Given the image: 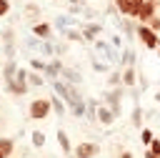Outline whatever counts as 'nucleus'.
<instances>
[{"label": "nucleus", "instance_id": "nucleus-1", "mask_svg": "<svg viewBox=\"0 0 160 158\" xmlns=\"http://www.w3.org/2000/svg\"><path fill=\"white\" fill-rule=\"evenodd\" d=\"M52 90L58 93V98H62V100L72 108V115H75V118H82V115H85L88 105H85V100L80 98V93H78L72 85H68L65 80H52Z\"/></svg>", "mask_w": 160, "mask_h": 158}, {"label": "nucleus", "instance_id": "nucleus-2", "mask_svg": "<svg viewBox=\"0 0 160 158\" xmlns=\"http://www.w3.org/2000/svg\"><path fill=\"white\" fill-rule=\"evenodd\" d=\"M135 35L142 40V45H145V48H150V50H158V45H160V35H158V33H152L148 25H138Z\"/></svg>", "mask_w": 160, "mask_h": 158}, {"label": "nucleus", "instance_id": "nucleus-3", "mask_svg": "<svg viewBox=\"0 0 160 158\" xmlns=\"http://www.w3.org/2000/svg\"><path fill=\"white\" fill-rule=\"evenodd\" d=\"M50 110H52L50 98H35V100L30 103V118H35V120L48 118V113H50Z\"/></svg>", "mask_w": 160, "mask_h": 158}, {"label": "nucleus", "instance_id": "nucleus-4", "mask_svg": "<svg viewBox=\"0 0 160 158\" xmlns=\"http://www.w3.org/2000/svg\"><path fill=\"white\" fill-rule=\"evenodd\" d=\"M28 70H22V68H18V73H15V80L12 83H8V90L10 93H15V95H22V93H28Z\"/></svg>", "mask_w": 160, "mask_h": 158}, {"label": "nucleus", "instance_id": "nucleus-5", "mask_svg": "<svg viewBox=\"0 0 160 158\" xmlns=\"http://www.w3.org/2000/svg\"><path fill=\"white\" fill-rule=\"evenodd\" d=\"M158 5L155 3H148V0H140V13H138V20H140V25H148L158 13Z\"/></svg>", "mask_w": 160, "mask_h": 158}, {"label": "nucleus", "instance_id": "nucleus-6", "mask_svg": "<svg viewBox=\"0 0 160 158\" xmlns=\"http://www.w3.org/2000/svg\"><path fill=\"white\" fill-rule=\"evenodd\" d=\"M115 5L125 18H138L140 13V0H115Z\"/></svg>", "mask_w": 160, "mask_h": 158}, {"label": "nucleus", "instance_id": "nucleus-7", "mask_svg": "<svg viewBox=\"0 0 160 158\" xmlns=\"http://www.w3.org/2000/svg\"><path fill=\"white\" fill-rule=\"evenodd\" d=\"M98 150H100L98 143H88V140H85V143H80V145L75 148V158H95Z\"/></svg>", "mask_w": 160, "mask_h": 158}, {"label": "nucleus", "instance_id": "nucleus-8", "mask_svg": "<svg viewBox=\"0 0 160 158\" xmlns=\"http://www.w3.org/2000/svg\"><path fill=\"white\" fill-rule=\"evenodd\" d=\"M120 98H122V90H112V93H105V100H108V108L112 110V115L118 118L120 115Z\"/></svg>", "mask_w": 160, "mask_h": 158}, {"label": "nucleus", "instance_id": "nucleus-9", "mask_svg": "<svg viewBox=\"0 0 160 158\" xmlns=\"http://www.w3.org/2000/svg\"><path fill=\"white\" fill-rule=\"evenodd\" d=\"M95 48H98L108 60H112V63H118V60L122 58V55H120L118 50H112V45H110V43H105V40H98V43H95Z\"/></svg>", "mask_w": 160, "mask_h": 158}, {"label": "nucleus", "instance_id": "nucleus-10", "mask_svg": "<svg viewBox=\"0 0 160 158\" xmlns=\"http://www.w3.org/2000/svg\"><path fill=\"white\" fill-rule=\"evenodd\" d=\"M0 40L5 43V55H8V60H12V53H15V48H12V40H15L12 28H5V30H2V35H0Z\"/></svg>", "mask_w": 160, "mask_h": 158}, {"label": "nucleus", "instance_id": "nucleus-11", "mask_svg": "<svg viewBox=\"0 0 160 158\" xmlns=\"http://www.w3.org/2000/svg\"><path fill=\"white\" fill-rule=\"evenodd\" d=\"M50 33H52V28H50L48 23H35V25H32V35L40 38V40H48Z\"/></svg>", "mask_w": 160, "mask_h": 158}, {"label": "nucleus", "instance_id": "nucleus-12", "mask_svg": "<svg viewBox=\"0 0 160 158\" xmlns=\"http://www.w3.org/2000/svg\"><path fill=\"white\" fill-rule=\"evenodd\" d=\"M100 30H102L100 23H88V25L82 28V38H85V40H95V38L100 35Z\"/></svg>", "mask_w": 160, "mask_h": 158}, {"label": "nucleus", "instance_id": "nucleus-13", "mask_svg": "<svg viewBox=\"0 0 160 158\" xmlns=\"http://www.w3.org/2000/svg\"><path fill=\"white\" fill-rule=\"evenodd\" d=\"M60 75L65 78V83H68V85H72V83H75V85H78V83H82V75H80L78 70H72V68H62V73H60Z\"/></svg>", "mask_w": 160, "mask_h": 158}, {"label": "nucleus", "instance_id": "nucleus-14", "mask_svg": "<svg viewBox=\"0 0 160 158\" xmlns=\"http://www.w3.org/2000/svg\"><path fill=\"white\" fill-rule=\"evenodd\" d=\"M98 120H100L102 125H110V123L115 120V115H112V110H110L108 105H100V108H98Z\"/></svg>", "mask_w": 160, "mask_h": 158}, {"label": "nucleus", "instance_id": "nucleus-15", "mask_svg": "<svg viewBox=\"0 0 160 158\" xmlns=\"http://www.w3.org/2000/svg\"><path fill=\"white\" fill-rule=\"evenodd\" d=\"M15 73H18L15 60H8V63H5V68H2V78H5V83H12V80H15Z\"/></svg>", "mask_w": 160, "mask_h": 158}, {"label": "nucleus", "instance_id": "nucleus-16", "mask_svg": "<svg viewBox=\"0 0 160 158\" xmlns=\"http://www.w3.org/2000/svg\"><path fill=\"white\" fill-rule=\"evenodd\" d=\"M58 73H62V65H60V60H50V63H48V68H45V75L55 80V78H58Z\"/></svg>", "mask_w": 160, "mask_h": 158}, {"label": "nucleus", "instance_id": "nucleus-17", "mask_svg": "<svg viewBox=\"0 0 160 158\" xmlns=\"http://www.w3.org/2000/svg\"><path fill=\"white\" fill-rule=\"evenodd\" d=\"M58 143H60V148H62V153H72V145H70V138H68V133L65 130H58Z\"/></svg>", "mask_w": 160, "mask_h": 158}, {"label": "nucleus", "instance_id": "nucleus-18", "mask_svg": "<svg viewBox=\"0 0 160 158\" xmlns=\"http://www.w3.org/2000/svg\"><path fill=\"white\" fill-rule=\"evenodd\" d=\"M135 80H138V75H135V68H125V70H122V85L132 88V85H135Z\"/></svg>", "mask_w": 160, "mask_h": 158}, {"label": "nucleus", "instance_id": "nucleus-19", "mask_svg": "<svg viewBox=\"0 0 160 158\" xmlns=\"http://www.w3.org/2000/svg\"><path fill=\"white\" fill-rule=\"evenodd\" d=\"M120 63H122L125 68H132V65H135V53H132L130 48H125V50H122V58H120Z\"/></svg>", "mask_w": 160, "mask_h": 158}, {"label": "nucleus", "instance_id": "nucleus-20", "mask_svg": "<svg viewBox=\"0 0 160 158\" xmlns=\"http://www.w3.org/2000/svg\"><path fill=\"white\" fill-rule=\"evenodd\" d=\"M12 148H15V143H12L10 138H0V150H2V155H5V158H10V155H12Z\"/></svg>", "mask_w": 160, "mask_h": 158}, {"label": "nucleus", "instance_id": "nucleus-21", "mask_svg": "<svg viewBox=\"0 0 160 158\" xmlns=\"http://www.w3.org/2000/svg\"><path fill=\"white\" fill-rule=\"evenodd\" d=\"M50 105H52V110H55L58 115H62V113H65V103H62L58 95H52V98H50Z\"/></svg>", "mask_w": 160, "mask_h": 158}, {"label": "nucleus", "instance_id": "nucleus-22", "mask_svg": "<svg viewBox=\"0 0 160 158\" xmlns=\"http://www.w3.org/2000/svg\"><path fill=\"white\" fill-rule=\"evenodd\" d=\"M30 138H32V145H35V148H42V145H45V133L32 130V135H30Z\"/></svg>", "mask_w": 160, "mask_h": 158}, {"label": "nucleus", "instance_id": "nucleus-23", "mask_svg": "<svg viewBox=\"0 0 160 158\" xmlns=\"http://www.w3.org/2000/svg\"><path fill=\"white\" fill-rule=\"evenodd\" d=\"M28 85H32V88H40V85H42V75H38V73H30V75H28Z\"/></svg>", "mask_w": 160, "mask_h": 158}, {"label": "nucleus", "instance_id": "nucleus-24", "mask_svg": "<svg viewBox=\"0 0 160 158\" xmlns=\"http://www.w3.org/2000/svg\"><path fill=\"white\" fill-rule=\"evenodd\" d=\"M65 35H68V40H75V43H82L85 38H82V33H78V30H62Z\"/></svg>", "mask_w": 160, "mask_h": 158}, {"label": "nucleus", "instance_id": "nucleus-25", "mask_svg": "<svg viewBox=\"0 0 160 158\" xmlns=\"http://www.w3.org/2000/svg\"><path fill=\"white\" fill-rule=\"evenodd\" d=\"M140 140H142L145 145H150V143L155 140V138H152V130H148V128H142V130H140Z\"/></svg>", "mask_w": 160, "mask_h": 158}, {"label": "nucleus", "instance_id": "nucleus-26", "mask_svg": "<svg viewBox=\"0 0 160 158\" xmlns=\"http://www.w3.org/2000/svg\"><path fill=\"white\" fill-rule=\"evenodd\" d=\"M30 68H32V70H45V68H48V63H45V60H40V58H32V60H30Z\"/></svg>", "mask_w": 160, "mask_h": 158}, {"label": "nucleus", "instance_id": "nucleus-27", "mask_svg": "<svg viewBox=\"0 0 160 158\" xmlns=\"http://www.w3.org/2000/svg\"><path fill=\"white\" fill-rule=\"evenodd\" d=\"M108 83H110V85L122 83V73H120V70H112V73H110V78H108Z\"/></svg>", "mask_w": 160, "mask_h": 158}, {"label": "nucleus", "instance_id": "nucleus-28", "mask_svg": "<svg viewBox=\"0 0 160 158\" xmlns=\"http://www.w3.org/2000/svg\"><path fill=\"white\" fill-rule=\"evenodd\" d=\"M40 53H45V55H52V53H55V45L45 40V43H40Z\"/></svg>", "mask_w": 160, "mask_h": 158}, {"label": "nucleus", "instance_id": "nucleus-29", "mask_svg": "<svg viewBox=\"0 0 160 158\" xmlns=\"http://www.w3.org/2000/svg\"><path fill=\"white\" fill-rule=\"evenodd\" d=\"M122 30H125V35H128V38H132V33H135L138 28H132V23H130V20H122Z\"/></svg>", "mask_w": 160, "mask_h": 158}, {"label": "nucleus", "instance_id": "nucleus-30", "mask_svg": "<svg viewBox=\"0 0 160 158\" xmlns=\"http://www.w3.org/2000/svg\"><path fill=\"white\" fill-rule=\"evenodd\" d=\"M92 68H95L98 73H105V70H108V63H102V60H98V58H92Z\"/></svg>", "mask_w": 160, "mask_h": 158}, {"label": "nucleus", "instance_id": "nucleus-31", "mask_svg": "<svg viewBox=\"0 0 160 158\" xmlns=\"http://www.w3.org/2000/svg\"><path fill=\"white\" fill-rule=\"evenodd\" d=\"M140 123H142V113H140V108H135V110H132V125L140 128Z\"/></svg>", "mask_w": 160, "mask_h": 158}, {"label": "nucleus", "instance_id": "nucleus-32", "mask_svg": "<svg viewBox=\"0 0 160 158\" xmlns=\"http://www.w3.org/2000/svg\"><path fill=\"white\" fill-rule=\"evenodd\" d=\"M148 28H150L152 33H160V15H155V18L148 23Z\"/></svg>", "mask_w": 160, "mask_h": 158}, {"label": "nucleus", "instance_id": "nucleus-33", "mask_svg": "<svg viewBox=\"0 0 160 158\" xmlns=\"http://www.w3.org/2000/svg\"><path fill=\"white\" fill-rule=\"evenodd\" d=\"M148 150H150V153H152V155H158V158H160V140H158V138H155V140H152V143H150V145H148Z\"/></svg>", "mask_w": 160, "mask_h": 158}, {"label": "nucleus", "instance_id": "nucleus-34", "mask_svg": "<svg viewBox=\"0 0 160 158\" xmlns=\"http://www.w3.org/2000/svg\"><path fill=\"white\" fill-rule=\"evenodd\" d=\"M25 10H28V15H30V18H35V15L40 13V8H38L35 3H28V5H25Z\"/></svg>", "mask_w": 160, "mask_h": 158}, {"label": "nucleus", "instance_id": "nucleus-35", "mask_svg": "<svg viewBox=\"0 0 160 158\" xmlns=\"http://www.w3.org/2000/svg\"><path fill=\"white\" fill-rule=\"evenodd\" d=\"M8 10H10V3H8V0H0V18L8 15Z\"/></svg>", "mask_w": 160, "mask_h": 158}, {"label": "nucleus", "instance_id": "nucleus-36", "mask_svg": "<svg viewBox=\"0 0 160 158\" xmlns=\"http://www.w3.org/2000/svg\"><path fill=\"white\" fill-rule=\"evenodd\" d=\"M110 45H115V48H118V45H120V35H112V40H110Z\"/></svg>", "mask_w": 160, "mask_h": 158}, {"label": "nucleus", "instance_id": "nucleus-37", "mask_svg": "<svg viewBox=\"0 0 160 158\" xmlns=\"http://www.w3.org/2000/svg\"><path fill=\"white\" fill-rule=\"evenodd\" d=\"M120 158H132V153H130V150H125V153H122Z\"/></svg>", "mask_w": 160, "mask_h": 158}, {"label": "nucleus", "instance_id": "nucleus-38", "mask_svg": "<svg viewBox=\"0 0 160 158\" xmlns=\"http://www.w3.org/2000/svg\"><path fill=\"white\" fill-rule=\"evenodd\" d=\"M80 3H82V0H70V5H80Z\"/></svg>", "mask_w": 160, "mask_h": 158}, {"label": "nucleus", "instance_id": "nucleus-39", "mask_svg": "<svg viewBox=\"0 0 160 158\" xmlns=\"http://www.w3.org/2000/svg\"><path fill=\"white\" fill-rule=\"evenodd\" d=\"M155 100H158V103H160V93H155Z\"/></svg>", "mask_w": 160, "mask_h": 158}, {"label": "nucleus", "instance_id": "nucleus-40", "mask_svg": "<svg viewBox=\"0 0 160 158\" xmlns=\"http://www.w3.org/2000/svg\"><path fill=\"white\" fill-rule=\"evenodd\" d=\"M148 3H155V5H158V0H148Z\"/></svg>", "mask_w": 160, "mask_h": 158}, {"label": "nucleus", "instance_id": "nucleus-41", "mask_svg": "<svg viewBox=\"0 0 160 158\" xmlns=\"http://www.w3.org/2000/svg\"><path fill=\"white\" fill-rule=\"evenodd\" d=\"M158 58H160V45H158Z\"/></svg>", "mask_w": 160, "mask_h": 158}, {"label": "nucleus", "instance_id": "nucleus-42", "mask_svg": "<svg viewBox=\"0 0 160 158\" xmlns=\"http://www.w3.org/2000/svg\"><path fill=\"white\" fill-rule=\"evenodd\" d=\"M0 158H5V155H2V150H0Z\"/></svg>", "mask_w": 160, "mask_h": 158}, {"label": "nucleus", "instance_id": "nucleus-43", "mask_svg": "<svg viewBox=\"0 0 160 158\" xmlns=\"http://www.w3.org/2000/svg\"><path fill=\"white\" fill-rule=\"evenodd\" d=\"M70 158H75V155H70Z\"/></svg>", "mask_w": 160, "mask_h": 158}]
</instances>
